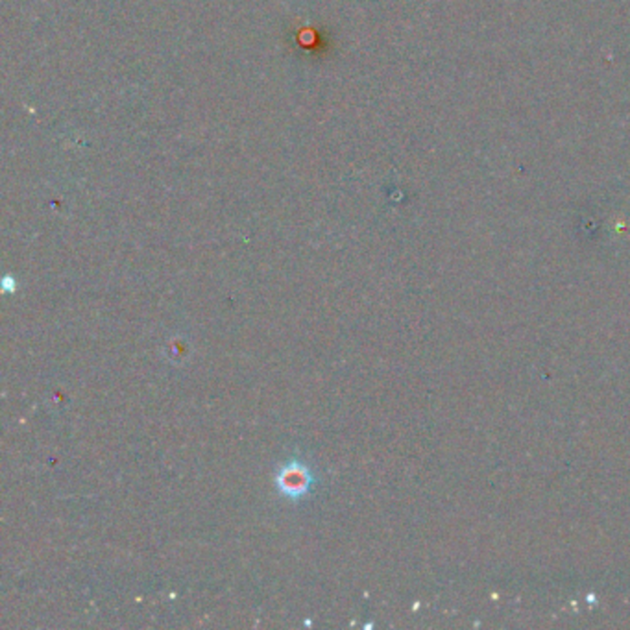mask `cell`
Returning <instances> with one entry per match:
<instances>
[{
	"mask_svg": "<svg viewBox=\"0 0 630 630\" xmlns=\"http://www.w3.org/2000/svg\"><path fill=\"white\" fill-rule=\"evenodd\" d=\"M279 486L285 494H289V495H300L307 490L309 486V477H307V472L300 466H291V468H285L281 477H279Z\"/></svg>",
	"mask_w": 630,
	"mask_h": 630,
	"instance_id": "6da1fadb",
	"label": "cell"
}]
</instances>
